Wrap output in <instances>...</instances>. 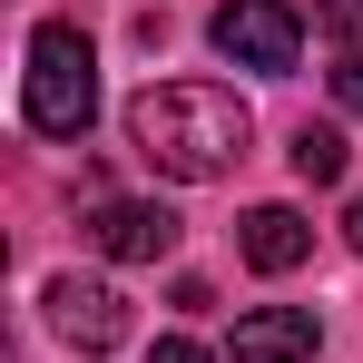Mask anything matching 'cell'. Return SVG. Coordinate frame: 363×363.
I'll return each instance as SVG.
<instances>
[{"instance_id":"ba28073f","label":"cell","mask_w":363,"mask_h":363,"mask_svg":"<svg viewBox=\"0 0 363 363\" xmlns=\"http://www.w3.org/2000/svg\"><path fill=\"white\" fill-rule=\"evenodd\" d=\"M285 157H295V177H304V186H344V167H354L344 128H314V118L295 128V147H285Z\"/></svg>"},{"instance_id":"7c38bea8","label":"cell","mask_w":363,"mask_h":363,"mask_svg":"<svg viewBox=\"0 0 363 363\" xmlns=\"http://www.w3.org/2000/svg\"><path fill=\"white\" fill-rule=\"evenodd\" d=\"M344 236H354V245H363V196H354V216H344Z\"/></svg>"},{"instance_id":"5b68a950","label":"cell","mask_w":363,"mask_h":363,"mask_svg":"<svg viewBox=\"0 0 363 363\" xmlns=\"http://www.w3.org/2000/svg\"><path fill=\"white\" fill-rule=\"evenodd\" d=\"M89 245H99L108 265H157V255L177 245V216L147 206V196H99V206H89Z\"/></svg>"},{"instance_id":"30bf717a","label":"cell","mask_w":363,"mask_h":363,"mask_svg":"<svg viewBox=\"0 0 363 363\" xmlns=\"http://www.w3.org/2000/svg\"><path fill=\"white\" fill-rule=\"evenodd\" d=\"M334 108H344V118H363V60L334 69Z\"/></svg>"},{"instance_id":"8992f818","label":"cell","mask_w":363,"mask_h":363,"mask_svg":"<svg viewBox=\"0 0 363 363\" xmlns=\"http://www.w3.org/2000/svg\"><path fill=\"white\" fill-rule=\"evenodd\" d=\"M226 363H314V314H304V304H255V314H236Z\"/></svg>"},{"instance_id":"8fae6325","label":"cell","mask_w":363,"mask_h":363,"mask_svg":"<svg viewBox=\"0 0 363 363\" xmlns=\"http://www.w3.org/2000/svg\"><path fill=\"white\" fill-rule=\"evenodd\" d=\"M147 363H216V354H206V344H186V334H167V344H157Z\"/></svg>"},{"instance_id":"7a4b0ae2","label":"cell","mask_w":363,"mask_h":363,"mask_svg":"<svg viewBox=\"0 0 363 363\" xmlns=\"http://www.w3.org/2000/svg\"><path fill=\"white\" fill-rule=\"evenodd\" d=\"M20 108H30L40 138H89V118H99V50L79 40V20H40L30 30Z\"/></svg>"},{"instance_id":"52a82bcc","label":"cell","mask_w":363,"mask_h":363,"mask_svg":"<svg viewBox=\"0 0 363 363\" xmlns=\"http://www.w3.org/2000/svg\"><path fill=\"white\" fill-rule=\"evenodd\" d=\"M304 255H314V226H304L295 206H255L245 216V265L255 275H295Z\"/></svg>"},{"instance_id":"277c9868","label":"cell","mask_w":363,"mask_h":363,"mask_svg":"<svg viewBox=\"0 0 363 363\" xmlns=\"http://www.w3.org/2000/svg\"><path fill=\"white\" fill-rule=\"evenodd\" d=\"M50 324H60V344H79V354H118L128 344V295L99 285V275H60L50 285Z\"/></svg>"},{"instance_id":"9c48e42d","label":"cell","mask_w":363,"mask_h":363,"mask_svg":"<svg viewBox=\"0 0 363 363\" xmlns=\"http://www.w3.org/2000/svg\"><path fill=\"white\" fill-rule=\"evenodd\" d=\"M314 30H324L344 60H363V0H314Z\"/></svg>"},{"instance_id":"6da1fadb","label":"cell","mask_w":363,"mask_h":363,"mask_svg":"<svg viewBox=\"0 0 363 363\" xmlns=\"http://www.w3.org/2000/svg\"><path fill=\"white\" fill-rule=\"evenodd\" d=\"M128 138H138V157L157 167V177H226L245 157V138H255V118H245L236 89H216V79H157V89H138L128 99Z\"/></svg>"},{"instance_id":"3957f363","label":"cell","mask_w":363,"mask_h":363,"mask_svg":"<svg viewBox=\"0 0 363 363\" xmlns=\"http://www.w3.org/2000/svg\"><path fill=\"white\" fill-rule=\"evenodd\" d=\"M206 40H216V60H236V69H265V79H285V69L304 60V20L285 10V0H216Z\"/></svg>"}]
</instances>
